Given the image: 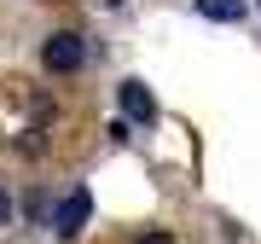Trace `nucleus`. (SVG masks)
I'll list each match as a JSON object with an SVG mask.
<instances>
[{"instance_id":"nucleus-2","label":"nucleus","mask_w":261,"mask_h":244,"mask_svg":"<svg viewBox=\"0 0 261 244\" xmlns=\"http://www.w3.org/2000/svg\"><path fill=\"white\" fill-rule=\"evenodd\" d=\"M87 215H93V192H87V186H70V198L58 204V215H53V233L58 238H75L87 227Z\"/></svg>"},{"instance_id":"nucleus-5","label":"nucleus","mask_w":261,"mask_h":244,"mask_svg":"<svg viewBox=\"0 0 261 244\" xmlns=\"http://www.w3.org/2000/svg\"><path fill=\"white\" fill-rule=\"evenodd\" d=\"M6 221H12V192L0 186V227H6Z\"/></svg>"},{"instance_id":"nucleus-1","label":"nucleus","mask_w":261,"mask_h":244,"mask_svg":"<svg viewBox=\"0 0 261 244\" xmlns=\"http://www.w3.org/2000/svg\"><path fill=\"white\" fill-rule=\"evenodd\" d=\"M41 64H47V76H75L87 64V41L75 29H53L47 47H41Z\"/></svg>"},{"instance_id":"nucleus-3","label":"nucleus","mask_w":261,"mask_h":244,"mask_svg":"<svg viewBox=\"0 0 261 244\" xmlns=\"http://www.w3.org/2000/svg\"><path fill=\"white\" fill-rule=\"evenodd\" d=\"M116 99H122V116H128V122H157V99H151L145 82H134V76H128V82L116 87Z\"/></svg>"},{"instance_id":"nucleus-4","label":"nucleus","mask_w":261,"mask_h":244,"mask_svg":"<svg viewBox=\"0 0 261 244\" xmlns=\"http://www.w3.org/2000/svg\"><path fill=\"white\" fill-rule=\"evenodd\" d=\"M192 12H197V18H209V23H238L250 6H244V0H192Z\"/></svg>"},{"instance_id":"nucleus-6","label":"nucleus","mask_w":261,"mask_h":244,"mask_svg":"<svg viewBox=\"0 0 261 244\" xmlns=\"http://www.w3.org/2000/svg\"><path fill=\"white\" fill-rule=\"evenodd\" d=\"M140 244H174V233H140Z\"/></svg>"}]
</instances>
